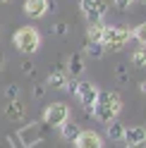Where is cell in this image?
<instances>
[{
  "label": "cell",
  "mask_w": 146,
  "mask_h": 148,
  "mask_svg": "<svg viewBox=\"0 0 146 148\" xmlns=\"http://www.w3.org/2000/svg\"><path fill=\"white\" fill-rule=\"evenodd\" d=\"M120 110H122L120 93H115V91H98V98H96L94 108H91V115H94L98 122L110 124L113 119H117Z\"/></svg>",
  "instance_id": "1"
},
{
  "label": "cell",
  "mask_w": 146,
  "mask_h": 148,
  "mask_svg": "<svg viewBox=\"0 0 146 148\" xmlns=\"http://www.w3.org/2000/svg\"><path fill=\"white\" fill-rule=\"evenodd\" d=\"M129 38H132V29H129V26H105L101 43H103L105 50L117 53V50H122L127 45Z\"/></svg>",
  "instance_id": "2"
},
{
  "label": "cell",
  "mask_w": 146,
  "mask_h": 148,
  "mask_svg": "<svg viewBox=\"0 0 146 148\" xmlns=\"http://www.w3.org/2000/svg\"><path fill=\"white\" fill-rule=\"evenodd\" d=\"M14 45L17 50L24 53V55H31L41 48V34L34 29V26H22V29H17L14 34Z\"/></svg>",
  "instance_id": "3"
},
{
  "label": "cell",
  "mask_w": 146,
  "mask_h": 148,
  "mask_svg": "<svg viewBox=\"0 0 146 148\" xmlns=\"http://www.w3.org/2000/svg\"><path fill=\"white\" fill-rule=\"evenodd\" d=\"M70 119V108L67 103H50L43 110V124L45 127H60Z\"/></svg>",
  "instance_id": "4"
},
{
  "label": "cell",
  "mask_w": 146,
  "mask_h": 148,
  "mask_svg": "<svg viewBox=\"0 0 146 148\" xmlns=\"http://www.w3.org/2000/svg\"><path fill=\"white\" fill-rule=\"evenodd\" d=\"M79 7H81V12L86 14L89 24L103 22V14L108 12V3L105 0H79Z\"/></svg>",
  "instance_id": "5"
},
{
  "label": "cell",
  "mask_w": 146,
  "mask_h": 148,
  "mask_svg": "<svg viewBox=\"0 0 146 148\" xmlns=\"http://www.w3.org/2000/svg\"><path fill=\"white\" fill-rule=\"evenodd\" d=\"M74 98L79 100L81 105H84V110H89V112H91V108H94L96 98H98V88H96V84H89V81H79Z\"/></svg>",
  "instance_id": "6"
},
{
  "label": "cell",
  "mask_w": 146,
  "mask_h": 148,
  "mask_svg": "<svg viewBox=\"0 0 146 148\" xmlns=\"http://www.w3.org/2000/svg\"><path fill=\"white\" fill-rule=\"evenodd\" d=\"M77 148H103V136L94 129H81V134L74 141Z\"/></svg>",
  "instance_id": "7"
},
{
  "label": "cell",
  "mask_w": 146,
  "mask_h": 148,
  "mask_svg": "<svg viewBox=\"0 0 146 148\" xmlns=\"http://www.w3.org/2000/svg\"><path fill=\"white\" fill-rule=\"evenodd\" d=\"M3 115L7 119H12V122H19V119H24V115H26V108H24V103H19V100H7L5 108H3Z\"/></svg>",
  "instance_id": "8"
},
{
  "label": "cell",
  "mask_w": 146,
  "mask_h": 148,
  "mask_svg": "<svg viewBox=\"0 0 146 148\" xmlns=\"http://www.w3.org/2000/svg\"><path fill=\"white\" fill-rule=\"evenodd\" d=\"M24 12L31 17V19H39L48 12V5H45V0H26L24 3Z\"/></svg>",
  "instance_id": "9"
},
{
  "label": "cell",
  "mask_w": 146,
  "mask_h": 148,
  "mask_svg": "<svg viewBox=\"0 0 146 148\" xmlns=\"http://www.w3.org/2000/svg\"><path fill=\"white\" fill-rule=\"evenodd\" d=\"M122 141L127 143H144L146 141V129L144 127H125V134H122Z\"/></svg>",
  "instance_id": "10"
},
{
  "label": "cell",
  "mask_w": 146,
  "mask_h": 148,
  "mask_svg": "<svg viewBox=\"0 0 146 148\" xmlns=\"http://www.w3.org/2000/svg\"><path fill=\"white\" fill-rule=\"evenodd\" d=\"M67 72L70 77H79L84 72V53H72L67 58Z\"/></svg>",
  "instance_id": "11"
},
{
  "label": "cell",
  "mask_w": 146,
  "mask_h": 148,
  "mask_svg": "<svg viewBox=\"0 0 146 148\" xmlns=\"http://www.w3.org/2000/svg\"><path fill=\"white\" fill-rule=\"evenodd\" d=\"M17 138H24V143H26V146H31V143H36V141H43V136H41V127H39V124L26 127V129H22V132L17 134Z\"/></svg>",
  "instance_id": "12"
},
{
  "label": "cell",
  "mask_w": 146,
  "mask_h": 148,
  "mask_svg": "<svg viewBox=\"0 0 146 148\" xmlns=\"http://www.w3.org/2000/svg\"><path fill=\"white\" fill-rule=\"evenodd\" d=\"M103 31H105V24H103V22L89 24V26H86V43H101Z\"/></svg>",
  "instance_id": "13"
},
{
  "label": "cell",
  "mask_w": 146,
  "mask_h": 148,
  "mask_svg": "<svg viewBox=\"0 0 146 148\" xmlns=\"http://www.w3.org/2000/svg\"><path fill=\"white\" fill-rule=\"evenodd\" d=\"M60 134H62V138H65V141H72V143H74L77 136L81 134V129H79L77 122H70V119H67L65 124H60Z\"/></svg>",
  "instance_id": "14"
},
{
  "label": "cell",
  "mask_w": 146,
  "mask_h": 148,
  "mask_svg": "<svg viewBox=\"0 0 146 148\" xmlns=\"http://www.w3.org/2000/svg\"><path fill=\"white\" fill-rule=\"evenodd\" d=\"M67 79H70L67 72H50L48 79H45V86H48V88H65Z\"/></svg>",
  "instance_id": "15"
},
{
  "label": "cell",
  "mask_w": 146,
  "mask_h": 148,
  "mask_svg": "<svg viewBox=\"0 0 146 148\" xmlns=\"http://www.w3.org/2000/svg\"><path fill=\"white\" fill-rule=\"evenodd\" d=\"M105 134L110 141H122V134H125V127L122 122H117V119H113L110 124H105Z\"/></svg>",
  "instance_id": "16"
},
{
  "label": "cell",
  "mask_w": 146,
  "mask_h": 148,
  "mask_svg": "<svg viewBox=\"0 0 146 148\" xmlns=\"http://www.w3.org/2000/svg\"><path fill=\"white\" fill-rule=\"evenodd\" d=\"M84 50L91 55V58H103V53H105L103 43H86V45H84Z\"/></svg>",
  "instance_id": "17"
},
{
  "label": "cell",
  "mask_w": 146,
  "mask_h": 148,
  "mask_svg": "<svg viewBox=\"0 0 146 148\" xmlns=\"http://www.w3.org/2000/svg\"><path fill=\"white\" fill-rule=\"evenodd\" d=\"M132 64H134V67H144V64H146V50H144V48L134 50V55H132Z\"/></svg>",
  "instance_id": "18"
},
{
  "label": "cell",
  "mask_w": 146,
  "mask_h": 148,
  "mask_svg": "<svg viewBox=\"0 0 146 148\" xmlns=\"http://www.w3.org/2000/svg\"><path fill=\"white\" fill-rule=\"evenodd\" d=\"M3 93H5L7 100H17V98H19V86H17V84H7Z\"/></svg>",
  "instance_id": "19"
},
{
  "label": "cell",
  "mask_w": 146,
  "mask_h": 148,
  "mask_svg": "<svg viewBox=\"0 0 146 148\" xmlns=\"http://www.w3.org/2000/svg\"><path fill=\"white\" fill-rule=\"evenodd\" d=\"M132 36L136 38V43H139V45H144V43H146V24H139V26L132 31Z\"/></svg>",
  "instance_id": "20"
},
{
  "label": "cell",
  "mask_w": 146,
  "mask_h": 148,
  "mask_svg": "<svg viewBox=\"0 0 146 148\" xmlns=\"http://www.w3.org/2000/svg\"><path fill=\"white\" fill-rule=\"evenodd\" d=\"M115 74H117V79H120L122 84H127V79H129V72H127L125 64H115Z\"/></svg>",
  "instance_id": "21"
},
{
  "label": "cell",
  "mask_w": 146,
  "mask_h": 148,
  "mask_svg": "<svg viewBox=\"0 0 146 148\" xmlns=\"http://www.w3.org/2000/svg\"><path fill=\"white\" fill-rule=\"evenodd\" d=\"M67 31H70V24L67 22H58L55 26H53V34H55V36H67Z\"/></svg>",
  "instance_id": "22"
},
{
  "label": "cell",
  "mask_w": 146,
  "mask_h": 148,
  "mask_svg": "<svg viewBox=\"0 0 146 148\" xmlns=\"http://www.w3.org/2000/svg\"><path fill=\"white\" fill-rule=\"evenodd\" d=\"M77 86H79V79H67V84H65V91L70 96H74L77 93Z\"/></svg>",
  "instance_id": "23"
},
{
  "label": "cell",
  "mask_w": 146,
  "mask_h": 148,
  "mask_svg": "<svg viewBox=\"0 0 146 148\" xmlns=\"http://www.w3.org/2000/svg\"><path fill=\"white\" fill-rule=\"evenodd\" d=\"M43 93H45V86L43 84H36L34 86V98H43Z\"/></svg>",
  "instance_id": "24"
},
{
  "label": "cell",
  "mask_w": 146,
  "mask_h": 148,
  "mask_svg": "<svg viewBox=\"0 0 146 148\" xmlns=\"http://www.w3.org/2000/svg\"><path fill=\"white\" fill-rule=\"evenodd\" d=\"M132 3H134V0H115V7H120V10H127Z\"/></svg>",
  "instance_id": "25"
},
{
  "label": "cell",
  "mask_w": 146,
  "mask_h": 148,
  "mask_svg": "<svg viewBox=\"0 0 146 148\" xmlns=\"http://www.w3.org/2000/svg\"><path fill=\"white\" fill-rule=\"evenodd\" d=\"M22 72H26V74H29V72H34V64H31L29 60H24V62H22Z\"/></svg>",
  "instance_id": "26"
},
{
  "label": "cell",
  "mask_w": 146,
  "mask_h": 148,
  "mask_svg": "<svg viewBox=\"0 0 146 148\" xmlns=\"http://www.w3.org/2000/svg\"><path fill=\"white\" fill-rule=\"evenodd\" d=\"M29 148H53V146H45L43 141H36V143H31Z\"/></svg>",
  "instance_id": "27"
},
{
  "label": "cell",
  "mask_w": 146,
  "mask_h": 148,
  "mask_svg": "<svg viewBox=\"0 0 146 148\" xmlns=\"http://www.w3.org/2000/svg\"><path fill=\"white\" fill-rule=\"evenodd\" d=\"M125 148H146V141L144 143H127Z\"/></svg>",
  "instance_id": "28"
},
{
  "label": "cell",
  "mask_w": 146,
  "mask_h": 148,
  "mask_svg": "<svg viewBox=\"0 0 146 148\" xmlns=\"http://www.w3.org/2000/svg\"><path fill=\"white\" fill-rule=\"evenodd\" d=\"M3 67H5V55L0 53V72H3Z\"/></svg>",
  "instance_id": "29"
},
{
  "label": "cell",
  "mask_w": 146,
  "mask_h": 148,
  "mask_svg": "<svg viewBox=\"0 0 146 148\" xmlns=\"http://www.w3.org/2000/svg\"><path fill=\"white\" fill-rule=\"evenodd\" d=\"M3 3H10V0H0V5H3Z\"/></svg>",
  "instance_id": "30"
},
{
  "label": "cell",
  "mask_w": 146,
  "mask_h": 148,
  "mask_svg": "<svg viewBox=\"0 0 146 148\" xmlns=\"http://www.w3.org/2000/svg\"><path fill=\"white\" fill-rule=\"evenodd\" d=\"M139 3H144V0H139Z\"/></svg>",
  "instance_id": "31"
}]
</instances>
